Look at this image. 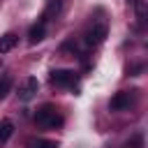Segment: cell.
<instances>
[{"mask_svg":"<svg viewBox=\"0 0 148 148\" xmlns=\"http://www.w3.org/2000/svg\"><path fill=\"white\" fill-rule=\"evenodd\" d=\"M130 5L134 7V12H136V18H139V23L143 25V21H146V2H143V0H130Z\"/></svg>","mask_w":148,"mask_h":148,"instance_id":"cell-10","label":"cell"},{"mask_svg":"<svg viewBox=\"0 0 148 148\" xmlns=\"http://www.w3.org/2000/svg\"><path fill=\"white\" fill-rule=\"evenodd\" d=\"M35 123H37L39 127L51 130V127H60V125H62V116L56 111V106L44 104V106H39V109L35 111Z\"/></svg>","mask_w":148,"mask_h":148,"instance_id":"cell-1","label":"cell"},{"mask_svg":"<svg viewBox=\"0 0 148 148\" xmlns=\"http://www.w3.org/2000/svg\"><path fill=\"white\" fill-rule=\"evenodd\" d=\"M16 44H18V37H16L14 32H5V35L0 37V53H9Z\"/></svg>","mask_w":148,"mask_h":148,"instance_id":"cell-8","label":"cell"},{"mask_svg":"<svg viewBox=\"0 0 148 148\" xmlns=\"http://www.w3.org/2000/svg\"><path fill=\"white\" fill-rule=\"evenodd\" d=\"M12 76L9 74H5V76H0V99H5L7 95H9V90H12Z\"/></svg>","mask_w":148,"mask_h":148,"instance_id":"cell-11","label":"cell"},{"mask_svg":"<svg viewBox=\"0 0 148 148\" xmlns=\"http://www.w3.org/2000/svg\"><path fill=\"white\" fill-rule=\"evenodd\" d=\"M30 148H58L56 141H49V139H37V141H30L28 143Z\"/></svg>","mask_w":148,"mask_h":148,"instance_id":"cell-13","label":"cell"},{"mask_svg":"<svg viewBox=\"0 0 148 148\" xmlns=\"http://www.w3.org/2000/svg\"><path fill=\"white\" fill-rule=\"evenodd\" d=\"M37 90H39V81H37L35 76H28V79H23V83L18 86V99H21V102H30V99L37 95Z\"/></svg>","mask_w":148,"mask_h":148,"instance_id":"cell-5","label":"cell"},{"mask_svg":"<svg viewBox=\"0 0 148 148\" xmlns=\"http://www.w3.org/2000/svg\"><path fill=\"white\" fill-rule=\"evenodd\" d=\"M60 9H62V0H49V2H46V7H44V12H42V18H39V21L49 23L53 16H58V14H60Z\"/></svg>","mask_w":148,"mask_h":148,"instance_id":"cell-6","label":"cell"},{"mask_svg":"<svg viewBox=\"0 0 148 148\" xmlns=\"http://www.w3.org/2000/svg\"><path fill=\"white\" fill-rule=\"evenodd\" d=\"M106 35H109L106 23H95L92 28L86 30V35H83V44H86V46H99V44L106 39Z\"/></svg>","mask_w":148,"mask_h":148,"instance_id":"cell-3","label":"cell"},{"mask_svg":"<svg viewBox=\"0 0 148 148\" xmlns=\"http://www.w3.org/2000/svg\"><path fill=\"white\" fill-rule=\"evenodd\" d=\"M125 148H143V134H141V132H134V134L127 139Z\"/></svg>","mask_w":148,"mask_h":148,"instance_id":"cell-12","label":"cell"},{"mask_svg":"<svg viewBox=\"0 0 148 148\" xmlns=\"http://www.w3.org/2000/svg\"><path fill=\"white\" fill-rule=\"evenodd\" d=\"M49 79H51V83L58 86V88H69V86L76 83V74H74V69H53Z\"/></svg>","mask_w":148,"mask_h":148,"instance_id":"cell-4","label":"cell"},{"mask_svg":"<svg viewBox=\"0 0 148 148\" xmlns=\"http://www.w3.org/2000/svg\"><path fill=\"white\" fill-rule=\"evenodd\" d=\"M44 35H46V23H44V21H37V23L30 25V30H28V42H30V44H37V42L44 39Z\"/></svg>","mask_w":148,"mask_h":148,"instance_id":"cell-7","label":"cell"},{"mask_svg":"<svg viewBox=\"0 0 148 148\" xmlns=\"http://www.w3.org/2000/svg\"><path fill=\"white\" fill-rule=\"evenodd\" d=\"M14 134V123L12 120H0V143L9 141Z\"/></svg>","mask_w":148,"mask_h":148,"instance_id":"cell-9","label":"cell"},{"mask_svg":"<svg viewBox=\"0 0 148 148\" xmlns=\"http://www.w3.org/2000/svg\"><path fill=\"white\" fill-rule=\"evenodd\" d=\"M136 90H120V92H116L113 97H111V102H109V109L111 111H127L134 102H136V95H134Z\"/></svg>","mask_w":148,"mask_h":148,"instance_id":"cell-2","label":"cell"}]
</instances>
